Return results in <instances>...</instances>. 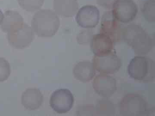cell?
Returning <instances> with one entry per match:
<instances>
[{
  "instance_id": "cell-1",
  "label": "cell",
  "mask_w": 155,
  "mask_h": 116,
  "mask_svg": "<svg viewBox=\"0 0 155 116\" xmlns=\"http://www.w3.org/2000/svg\"><path fill=\"white\" fill-rule=\"evenodd\" d=\"M122 39L137 55H146L154 47V38L137 24H130L122 28Z\"/></svg>"
},
{
  "instance_id": "cell-2",
  "label": "cell",
  "mask_w": 155,
  "mask_h": 116,
  "mask_svg": "<svg viewBox=\"0 0 155 116\" xmlns=\"http://www.w3.org/2000/svg\"><path fill=\"white\" fill-rule=\"evenodd\" d=\"M31 28L39 37L49 38L58 32L60 19L54 11L50 9H41L32 17Z\"/></svg>"
},
{
  "instance_id": "cell-3",
  "label": "cell",
  "mask_w": 155,
  "mask_h": 116,
  "mask_svg": "<svg viewBox=\"0 0 155 116\" xmlns=\"http://www.w3.org/2000/svg\"><path fill=\"white\" fill-rule=\"evenodd\" d=\"M127 72L134 80L143 83L152 82L155 77L154 61L146 56H136L128 64Z\"/></svg>"
},
{
  "instance_id": "cell-4",
  "label": "cell",
  "mask_w": 155,
  "mask_h": 116,
  "mask_svg": "<svg viewBox=\"0 0 155 116\" xmlns=\"http://www.w3.org/2000/svg\"><path fill=\"white\" fill-rule=\"evenodd\" d=\"M119 113L125 116L151 115L154 113V108H150L146 100L141 95L134 93L126 94L119 105Z\"/></svg>"
},
{
  "instance_id": "cell-5",
  "label": "cell",
  "mask_w": 155,
  "mask_h": 116,
  "mask_svg": "<svg viewBox=\"0 0 155 116\" xmlns=\"http://www.w3.org/2000/svg\"><path fill=\"white\" fill-rule=\"evenodd\" d=\"M34 38L33 29L24 22H17L11 25L8 32L9 44L17 49H23L28 47Z\"/></svg>"
},
{
  "instance_id": "cell-6",
  "label": "cell",
  "mask_w": 155,
  "mask_h": 116,
  "mask_svg": "<svg viewBox=\"0 0 155 116\" xmlns=\"http://www.w3.org/2000/svg\"><path fill=\"white\" fill-rule=\"evenodd\" d=\"M74 98L71 91L67 89H57L51 95L50 105L59 114L67 113L73 106Z\"/></svg>"
},
{
  "instance_id": "cell-7",
  "label": "cell",
  "mask_w": 155,
  "mask_h": 116,
  "mask_svg": "<svg viewBox=\"0 0 155 116\" xmlns=\"http://www.w3.org/2000/svg\"><path fill=\"white\" fill-rule=\"evenodd\" d=\"M92 63L96 70L106 75L118 72L122 65L121 59L114 52L105 55L94 56Z\"/></svg>"
},
{
  "instance_id": "cell-8",
  "label": "cell",
  "mask_w": 155,
  "mask_h": 116,
  "mask_svg": "<svg viewBox=\"0 0 155 116\" xmlns=\"http://www.w3.org/2000/svg\"><path fill=\"white\" fill-rule=\"evenodd\" d=\"M112 8L114 17L124 23L132 22L138 12L137 5L133 0H117Z\"/></svg>"
},
{
  "instance_id": "cell-9",
  "label": "cell",
  "mask_w": 155,
  "mask_h": 116,
  "mask_svg": "<svg viewBox=\"0 0 155 116\" xmlns=\"http://www.w3.org/2000/svg\"><path fill=\"white\" fill-rule=\"evenodd\" d=\"M75 20L81 28H95L99 22V10L96 6L91 5L84 6L77 11Z\"/></svg>"
},
{
  "instance_id": "cell-10",
  "label": "cell",
  "mask_w": 155,
  "mask_h": 116,
  "mask_svg": "<svg viewBox=\"0 0 155 116\" xmlns=\"http://www.w3.org/2000/svg\"><path fill=\"white\" fill-rule=\"evenodd\" d=\"M92 86L97 94L107 98L112 96L117 89L116 79L106 74H100L96 76Z\"/></svg>"
},
{
  "instance_id": "cell-11",
  "label": "cell",
  "mask_w": 155,
  "mask_h": 116,
  "mask_svg": "<svg viewBox=\"0 0 155 116\" xmlns=\"http://www.w3.org/2000/svg\"><path fill=\"white\" fill-rule=\"evenodd\" d=\"M119 22L112 11L106 12L102 17L100 32L110 37L114 43L119 41L122 39V29Z\"/></svg>"
},
{
  "instance_id": "cell-12",
  "label": "cell",
  "mask_w": 155,
  "mask_h": 116,
  "mask_svg": "<svg viewBox=\"0 0 155 116\" xmlns=\"http://www.w3.org/2000/svg\"><path fill=\"white\" fill-rule=\"evenodd\" d=\"M90 43L92 52L97 56L105 55L113 52L115 43L110 37L101 32L93 35Z\"/></svg>"
},
{
  "instance_id": "cell-13",
  "label": "cell",
  "mask_w": 155,
  "mask_h": 116,
  "mask_svg": "<svg viewBox=\"0 0 155 116\" xmlns=\"http://www.w3.org/2000/svg\"><path fill=\"white\" fill-rule=\"evenodd\" d=\"M43 102V95L38 89L28 88L22 93L21 103L24 108L28 110L38 109Z\"/></svg>"
},
{
  "instance_id": "cell-14",
  "label": "cell",
  "mask_w": 155,
  "mask_h": 116,
  "mask_svg": "<svg viewBox=\"0 0 155 116\" xmlns=\"http://www.w3.org/2000/svg\"><path fill=\"white\" fill-rule=\"evenodd\" d=\"M73 73L76 80L86 83L93 79L95 75L96 70L92 63L89 61H83L75 65Z\"/></svg>"
},
{
  "instance_id": "cell-15",
  "label": "cell",
  "mask_w": 155,
  "mask_h": 116,
  "mask_svg": "<svg viewBox=\"0 0 155 116\" xmlns=\"http://www.w3.org/2000/svg\"><path fill=\"white\" fill-rule=\"evenodd\" d=\"M53 8L58 15L67 18L75 16L79 5L77 0H54Z\"/></svg>"
},
{
  "instance_id": "cell-16",
  "label": "cell",
  "mask_w": 155,
  "mask_h": 116,
  "mask_svg": "<svg viewBox=\"0 0 155 116\" xmlns=\"http://www.w3.org/2000/svg\"><path fill=\"white\" fill-rule=\"evenodd\" d=\"M24 22L23 19L20 14L16 11L8 10L4 14L1 28L3 32L8 33L10 27L17 22Z\"/></svg>"
},
{
  "instance_id": "cell-17",
  "label": "cell",
  "mask_w": 155,
  "mask_h": 116,
  "mask_svg": "<svg viewBox=\"0 0 155 116\" xmlns=\"http://www.w3.org/2000/svg\"><path fill=\"white\" fill-rule=\"evenodd\" d=\"M96 115H114L116 110L113 103L110 100L103 99L99 101L95 107Z\"/></svg>"
},
{
  "instance_id": "cell-18",
  "label": "cell",
  "mask_w": 155,
  "mask_h": 116,
  "mask_svg": "<svg viewBox=\"0 0 155 116\" xmlns=\"http://www.w3.org/2000/svg\"><path fill=\"white\" fill-rule=\"evenodd\" d=\"M143 17L148 22L155 21V0H147L142 8Z\"/></svg>"
},
{
  "instance_id": "cell-19",
  "label": "cell",
  "mask_w": 155,
  "mask_h": 116,
  "mask_svg": "<svg viewBox=\"0 0 155 116\" xmlns=\"http://www.w3.org/2000/svg\"><path fill=\"white\" fill-rule=\"evenodd\" d=\"M19 5L27 12L39 11L44 5L45 0H17Z\"/></svg>"
},
{
  "instance_id": "cell-20",
  "label": "cell",
  "mask_w": 155,
  "mask_h": 116,
  "mask_svg": "<svg viewBox=\"0 0 155 116\" xmlns=\"http://www.w3.org/2000/svg\"><path fill=\"white\" fill-rule=\"evenodd\" d=\"M11 73V66L5 58L0 57V83L8 80Z\"/></svg>"
},
{
  "instance_id": "cell-21",
  "label": "cell",
  "mask_w": 155,
  "mask_h": 116,
  "mask_svg": "<svg viewBox=\"0 0 155 116\" xmlns=\"http://www.w3.org/2000/svg\"><path fill=\"white\" fill-rule=\"evenodd\" d=\"M92 34L90 30H84L78 34L77 41L78 44L87 45L91 42Z\"/></svg>"
},
{
  "instance_id": "cell-22",
  "label": "cell",
  "mask_w": 155,
  "mask_h": 116,
  "mask_svg": "<svg viewBox=\"0 0 155 116\" xmlns=\"http://www.w3.org/2000/svg\"><path fill=\"white\" fill-rule=\"evenodd\" d=\"M117 0H97L98 5L105 8H112Z\"/></svg>"
},
{
  "instance_id": "cell-23",
  "label": "cell",
  "mask_w": 155,
  "mask_h": 116,
  "mask_svg": "<svg viewBox=\"0 0 155 116\" xmlns=\"http://www.w3.org/2000/svg\"><path fill=\"white\" fill-rule=\"evenodd\" d=\"M3 18H4V14H3L2 10L0 9V26H1Z\"/></svg>"
}]
</instances>
